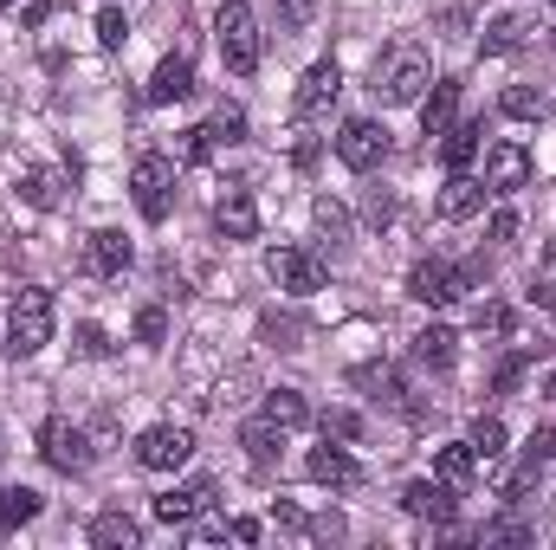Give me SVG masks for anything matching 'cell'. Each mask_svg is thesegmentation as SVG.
<instances>
[{
	"label": "cell",
	"instance_id": "obj_1",
	"mask_svg": "<svg viewBox=\"0 0 556 550\" xmlns=\"http://www.w3.org/2000/svg\"><path fill=\"white\" fill-rule=\"evenodd\" d=\"M46 343H52V291L20 285L13 304H7V324H0V350L7 357H39Z\"/></svg>",
	"mask_w": 556,
	"mask_h": 550
},
{
	"label": "cell",
	"instance_id": "obj_2",
	"mask_svg": "<svg viewBox=\"0 0 556 550\" xmlns=\"http://www.w3.org/2000/svg\"><path fill=\"white\" fill-rule=\"evenodd\" d=\"M427 85H433V65H427L420 46H389V52L376 59V78H369L376 104H420Z\"/></svg>",
	"mask_w": 556,
	"mask_h": 550
},
{
	"label": "cell",
	"instance_id": "obj_3",
	"mask_svg": "<svg viewBox=\"0 0 556 550\" xmlns=\"http://www.w3.org/2000/svg\"><path fill=\"white\" fill-rule=\"evenodd\" d=\"M214 46H220V59H227V72L233 78H253L260 72V13L247 7V0H227L220 13H214Z\"/></svg>",
	"mask_w": 556,
	"mask_h": 550
},
{
	"label": "cell",
	"instance_id": "obj_4",
	"mask_svg": "<svg viewBox=\"0 0 556 550\" xmlns=\"http://www.w3.org/2000/svg\"><path fill=\"white\" fill-rule=\"evenodd\" d=\"M130 201H137L142 221H168V208H175V162H168V155H137V168H130Z\"/></svg>",
	"mask_w": 556,
	"mask_h": 550
},
{
	"label": "cell",
	"instance_id": "obj_5",
	"mask_svg": "<svg viewBox=\"0 0 556 550\" xmlns=\"http://www.w3.org/2000/svg\"><path fill=\"white\" fill-rule=\"evenodd\" d=\"M551 460H556V427H531V440H525V460L511 466V479L498 486V499H505V505H525V499L538 492V479L551 473Z\"/></svg>",
	"mask_w": 556,
	"mask_h": 550
},
{
	"label": "cell",
	"instance_id": "obj_6",
	"mask_svg": "<svg viewBox=\"0 0 556 550\" xmlns=\"http://www.w3.org/2000/svg\"><path fill=\"white\" fill-rule=\"evenodd\" d=\"M188 453H194V434H188V427H175V421L142 427V434H137V466H142V473H175V466H188Z\"/></svg>",
	"mask_w": 556,
	"mask_h": 550
},
{
	"label": "cell",
	"instance_id": "obj_7",
	"mask_svg": "<svg viewBox=\"0 0 556 550\" xmlns=\"http://www.w3.org/2000/svg\"><path fill=\"white\" fill-rule=\"evenodd\" d=\"M266 278H273L278 291H298V298H304V291L324 285V260H317L311 247H273V253H266Z\"/></svg>",
	"mask_w": 556,
	"mask_h": 550
},
{
	"label": "cell",
	"instance_id": "obj_8",
	"mask_svg": "<svg viewBox=\"0 0 556 550\" xmlns=\"http://www.w3.org/2000/svg\"><path fill=\"white\" fill-rule=\"evenodd\" d=\"M337 91H343V65L337 59H317L304 78H298V98H291V111H298V124H311V117H324L330 104H337Z\"/></svg>",
	"mask_w": 556,
	"mask_h": 550
},
{
	"label": "cell",
	"instance_id": "obj_9",
	"mask_svg": "<svg viewBox=\"0 0 556 550\" xmlns=\"http://www.w3.org/2000/svg\"><path fill=\"white\" fill-rule=\"evenodd\" d=\"M382 155H389V130H382V124H369V117L343 124V137H337V162H343V168L369 175V168H376Z\"/></svg>",
	"mask_w": 556,
	"mask_h": 550
},
{
	"label": "cell",
	"instance_id": "obj_10",
	"mask_svg": "<svg viewBox=\"0 0 556 550\" xmlns=\"http://www.w3.org/2000/svg\"><path fill=\"white\" fill-rule=\"evenodd\" d=\"M408 298L440 311V304L466 298V273H459V266H446V260H420L415 273H408Z\"/></svg>",
	"mask_w": 556,
	"mask_h": 550
},
{
	"label": "cell",
	"instance_id": "obj_11",
	"mask_svg": "<svg viewBox=\"0 0 556 550\" xmlns=\"http://www.w3.org/2000/svg\"><path fill=\"white\" fill-rule=\"evenodd\" d=\"M39 453H46V466H59V473H85V466H91V440H85L72 421H46V427H39Z\"/></svg>",
	"mask_w": 556,
	"mask_h": 550
},
{
	"label": "cell",
	"instance_id": "obj_12",
	"mask_svg": "<svg viewBox=\"0 0 556 550\" xmlns=\"http://www.w3.org/2000/svg\"><path fill=\"white\" fill-rule=\"evenodd\" d=\"M538 33H544V26H538V13H498V20H485L479 52H485V59H505V52H525Z\"/></svg>",
	"mask_w": 556,
	"mask_h": 550
},
{
	"label": "cell",
	"instance_id": "obj_13",
	"mask_svg": "<svg viewBox=\"0 0 556 550\" xmlns=\"http://www.w3.org/2000/svg\"><path fill=\"white\" fill-rule=\"evenodd\" d=\"M402 505H408L415 518L453 525V518H459V486H453V479H415V486L402 492Z\"/></svg>",
	"mask_w": 556,
	"mask_h": 550
},
{
	"label": "cell",
	"instance_id": "obj_14",
	"mask_svg": "<svg viewBox=\"0 0 556 550\" xmlns=\"http://www.w3.org/2000/svg\"><path fill=\"white\" fill-rule=\"evenodd\" d=\"M531 182V149L525 142H492V155H485V188L492 195H511V188H525Z\"/></svg>",
	"mask_w": 556,
	"mask_h": 550
},
{
	"label": "cell",
	"instance_id": "obj_15",
	"mask_svg": "<svg viewBox=\"0 0 556 550\" xmlns=\"http://www.w3.org/2000/svg\"><path fill=\"white\" fill-rule=\"evenodd\" d=\"M142 98H149V104H181V98H194V59H188V52H168V59L155 65V78H149Z\"/></svg>",
	"mask_w": 556,
	"mask_h": 550
},
{
	"label": "cell",
	"instance_id": "obj_16",
	"mask_svg": "<svg viewBox=\"0 0 556 550\" xmlns=\"http://www.w3.org/2000/svg\"><path fill=\"white\" fill-rule=\"evenodd\" d=\"M207 505H214V479H188V486H175V492L155 499V518L162 525H194Z\"/></svg>",
	"mask_w": 556,
	"mask_h": 550
},
{
	"label": "cell",
	"instance_id": "obj_17",
	"mask_svg": "<svg viewBox=\"0 0 556 550\" xmlns=\"http://www.w3.org/2000/svg\"><path fill=\"white\" fill-rule=\"evenodd\" d=\"M130 260H137V247L117 234V227H98L91 240H85V266L98 278H117V273H130Z\"/></svg>",
	"mask_w": 556,
	"mask_h": 550
},
{
	"label": "cell",
	"instance_id": "obj_18",
	"mask_svg": "<svg viewBox=\"0 0 556 550\" xmlns=\"http://www.w3.org/2000/svg\"><path fill=\"white\" fill-rule=\"evenodd\" d=\"M304 473H311L317 486H330V492H350V486H363V466H356L343 447H311Z\"/></svg>",
	"mask_w": 556,
	"mask_h": 550
},
{
	"label": "cell",
	"instance_id": "obj_19",
	"mask_svg": "<svg viewBox=\"0 0 556 550\" xmlns=\"http://www.w3.org/2000/svg\"><path fill=\"white\" fill-rule=\"evenodd\" d=\"M479 149H485V124H479V117H466V124L453 117V130L440 137V162H446L453 175H466V168L479 162Z\"/></svg>",
	"mask_w": 556,
	"mask_h": 550
},
{
	"label": "cell",
	"instance_id": "obj_20",
	"mask_svg": "<svg viewBox=\"0 0 556 550\" xmlns=\"http://www.w3.org/2000/svg\"><path fill=\"white\" fill-rule=\"evenodd\" d=\"M453 111H459V78H433V91H420V130L427 137H446L453 130Z\"/></svg>",
	"mask_w": 556,
	"mask_h": 550
},
{
	"label": "cell",
	"instance_id": "obj_21",
	"mask_svg": "<svg viewBox=\"0 0 556 550\" xmlns=\"http://www.w3.org/2000/svg\"><path fill=\"white\" fill-rule=\"evenodd\" d=\"M214 227H220L227 240H253V234H260V208H253V195H247V188H233V195L214 208Z\"/></svg>",
	"mask_w": 556,
	"mask_h": 550
},
{
	"label": "cell",
	"instance_id": "obj_22",
	"mask_svg": "<svg viewBox=\"0 0 556 550\" xmlns=\"http://www.w3.org/2000/svg\"><path fill=\"white\" fill-rule=\"evenodd\" d=\"M485 182H472V175H453L446 182V195H440V221H472L479 208H485Z\"/></svg>",
	"mask_w": 556,
	"mask_h": 550
},
{
	"label": "cell",
	"instance_id": "obj_23",
	"mask_svg": "<svg viewBox=\"0 0 556 550\" xmlns=\"http://www.w3.org/2000/svg\"><path fill=\"white\" fill-rule=\"evenodd\" d=\"M142 538V525L130 518V512H98L91 518V545H104V550H130Z\"/></svg>",
	"mask_w": 556,
	"mask_h": 550
},
{
	"label": "cell",
	"instance_id": "obj_24",
	"mask_svg": "<svg viewBox=\"0 0 556 550\" xmlns=\"http://www.w3.org/2000/svg\"><path fill=\"white\" fill-rule=\"evenodd\" d=\"M46 512V499L33 492V486H7L0 492V532H20V525H33Z\"/></svg>",
	"mask_w": 556,
	"mask_h": 550
},
{
	"label": "cell",
	"instance_id": "obj_25",
	"mask_svg": "<svg viewBox=\"0 0 556 550\" xmlns=\"http://www.w3.org/2000/svg\"><path fill=\"white\" fill-rule=\"evenodd\" d=\"M415 357L427 363V370H453V357H459V337L446 330V324H427L415 337Z\"/></svg>",
	"mask_w": 556,
	"mask_h": 550
},
{
	"label": "cell",
	"instance_id": "obj_26",
	"mask_svg": "<svg viewBox=\"0 0 556 550\" xmlns=\"http://www.w3.org/2000/svg\"><path fill=\"white\" fill-rule=\"evenodd\" d=\"M260 414H266L273 427H285V434H291V427H304V421H311V402H304L298 389H273V396L260 402Z\"/></svg>",
	"mask_w": 556,
	"mask_h": 550
},
{
	"label": "cell",
	"instance_id": "obj_27",
	"mask_svg": "<svg viewBox=\"0 0 556 550\" xmlns=\"http://www.w3.org/2000/svg\"><path fill=\"white\" fill-rule=\"evenodd\" d=\"M240 447H247V460H253V466H273L278 447H285V427H273V421L260 414V421H253V427L240 434Z\"/></svg>",
	"mask_w": 556,
	"mask_h": 550
},
{
	"label": "cell",
	"instance_id": "obj_28",
	"mask_svg": "<svg viewBox=\"0 0 556 550\" xmlns=\"http://www.w3.org/2000/svg\"><path fill=\"white\" fill-rule=\"evenodd\" d=\"M498 111H505V117H518V124H544V111H551V98H544L538 85H511V91L498 98Z\"/></svg>",
	"mask_w": 556,
	"mask_h": 550
},
{
	"label": "cell",
	"instance_id": "obj_29",
	"mask_svg": "<svg viewBox=\"0 0 556 550\" xmlns=\"http://www.w3.org/2000/svg\"><path fill=\"white\" fill-rule=\"evenodd\" d=\"M350 383H356V389H369V396H376V402H389V409H408V389H402V376H395V370H376V363H369V370H356Z\"/></svg>",
	"mask_w": 556,
	"mask_h": 550
},
{
	"label": "cell",
	"instance_id": "obj_30",
	"mask_svg": "<svg viewBox=\"0 0 556 550\" xmlns=\"http://www.w3.org/2000/svg\"><path fill=\"white\" fill-rule=\"evenodd\" d=\"M472 466H479L472 440H453V447H440V460H433V473H440V479H453V486H466V479H472Z\"/></svg>",
	"mask_w": 556,
	"mask_h": 550
},
{
	"label": "cell",
	"instance_id": "obj_31",
	"mask_svg": "<svg viewBox=\"0 0 556 550\" xmlns=\"http://www.w3.org/2000/svg\"><path fill=\"white\" fill-rule=\"evenodd\" d=\"M466 440H472V453H479V460H498V453H505V421H498V414H479Z\"/></svg>",
	"mask_w": 556,
	"mask_h": 550
},
{
	"label": "cell",
	"instance_id": "obj_32",
	"mask_svg": "<svg viewBox=\"0 0 556 550\" xmlns=\"http://www.w3.org/2000/svg\"><path fill=\"white\" fill-rule=\"evenodd\" d=\"M317 427H324V440H363V414L356 409H324Z\"/></svg>",
	"mask_w": 556,
	"mask_h": 550
},
{
	"label": "cell",
	"instance_id": "obj_33",
	"mask_svg": "<svg viewBox=\"0 0 556 550\" xmlns=\"http://www.w3.org/2000/svg\"><path fill=\"white\" fill-rule=\"evenodd\" d=\"M20 195H26L33 208H59V175H46V168H26V175H20Z\"/></svg>",
	"mask_w": 556,
	"mask_h": 550
},
{
	"label": "cell",
	"instance_id": "obj_34",
	"mask_svg": "<svg viewBox=\"0 0 556 550\" xmlns=\"http://www.w3.org/2000/svg\"><path fill=\"white\" fill-rule=\"evenodd\" d=\"M311 13H317L311 0H273V20H278V33H304V26H311Z\"/></svg>",
	"mask_w": 556,
	"mask_h": 550
},
{
	"label": "cell",
	"instance_id": "obj_35",
	"mask_svg": "<svg viewBox=\"0 0 556 550\" xmlns=\"http://www.w3.org/2000/svg\"><path fill=\"white\" fill-rule=\"evenodd\" d=\"M162 337H168V311H162V304H142V311H137V343L155 350Z\"/></svg>",
	"mask_w": 556,
	"mask_h": 550
},
{
	"label": "cell",
	"instance_id": "obj_36",
	"mask_svg": "<svg viewBox=\"0 0 556 550\" xmlns=\"http://www.w3.org/2000/svg\"><path fill=\"white\" fill-rule=\"evenodd\" d=\"M124 39H130V26H124V13H117V7H104V13H98V46H104V52H117Z\"/></svg>",
	"mask_w": 556,
	"mask_h": 550
},
{
	"label": "cell",
	"instance_id": "obj_37",
	"mask_svg": "<svg viewBox=\"0 0 556 550\" xmlns=\"http://www.w3.org/2000/svg\"><path fill=\"white\" fill-rule=\"evenodd\" d=\"M317 227H324L330 240H350V214H343V201L324 195V201H317Z\"/></svg>",
	"mask_w": 556,
	"mask_h": 550
},
{
	"label": "cell",
	"instance_id": "obj_38",
	"mask_svg": "<svg viewBox=\"0 0 556 550\" xmlns=\"http://www.w3.org/2000/svg\"><path fill=\"white\" fill-rule=\"evenodd\" d=\"M363 221H369V227H376V234H382V227H389V221H395V195H389V188H376V195H369V201H363Z\"/></svg>",
	"mask_w": 556,
	"mask_h": 550
},
{
	"label": "cell",
	"instance_id": "obj_39",
	"mask_svg": "<svg viewBox=\"0 0 556 550\" xmlns=\"http://www.w3.org/2000/svg\"><path fill=\"white\" fill-rule=\"evenodd\" d=\"M472 324H479V337H505L511 330V304H479Z\"/></svg>",
	"mask_w": 556,
	"mask_h": 550
},
{
	"label": "cell",
	"instance_id": "obj_40",
	"mask_svg": "<svg viewBox=\"0 0 556 550\" xmlns=\"http://www.w3.org/2000/svg\"><path fill=\"white\" fill-rule=\"evenodd\" d=\"M525 538H531L525 518H498V525H485V545H525Z\"/></svg>",
	"mask_w": 556,
	"mask_h": 550
},
{
	"label": "cell",
	"instance_id": "obj_41",
	"mask_svg": "<svg viewBox=\"0 0 556 550\" xmlns=\"http://www.w3.org/2000/svg\"><path fill=\"white\" fill-rule=\"evenodd\" d=\"M207 130H214V142H240V137H247V117H240V111H220Z\"/></svg>",
	"mask_w": 556,
	"mask_h": 550
},
{
	"label": "cell",
	"instance_id": "obj_42",
	"mask_svg": "<svg viewBox=\"0 0 556 550\" xmlns=\"http://www.w3.org/2000/svg\"><path fill=\"white\" fill-rule=\"evenodd\" d=\"M518 383H525V357H505V363H498V376H492V389H498V396H511Z\"/></svg>",
	"mask_w": 556,
	"mask_h": 550
},
{
	"label": "cell",
	"instance_id": "obj_43",
	"mask_svg": "<svg viewBox=\"0 0 556 550\" xmlns=\"http://www.w3.org/2000/svg\"><path fill=\"white\" fill-rule=\"evenodd\" d=\"M78 350H85V357H111V337H104L98 324H78Z\"/></svg>",
	"mask_w": 556,
	"mask_h": 550
},
{
	"label": "cell",
	"instance_id": "obj_44",
	"mask_svg": "<svg viewBox=\"0 0 556 550\" xmlns=\"http://www.w3.org/2000/svg\"><path fill=\"white\" fill-rule=\"evenodd\" d=\"M181 155H188V162H207V155H214V130H188Z\"/></svg>",
	"mask_w": 556,
	"mask_h": 550
},
{
	"label": "cell",
	"instance_id": "obj_45",
	"mask_svg": "<svg viewBox=\"0 0 556 550\" xmlns=\"http://www.w3.org/2000/svg\"><path fill=\"white\" fill-rule=\"evenodd\" d=\"M485 234H492V240H498V247H505V240H511V234H518V214H511V208H498V214H492V227H485Z\"/></svg>",
	"mask_w": 556,
	"mask_h": 550
},
{
	"label": "cell",
	"instance_id": "obj_46",
	"mask_svg": "<svg viewBox=\"0 0 556 550\" xmlns=\"http://www.w3.org/2000/svg\"><path fill=\"white\" fill-rule=\"evenodd\" d=\"M227 538H233V545H260V518H233Z\"/></svg>",
	"mask_w": 556,
	"mask_h": 550
},
{
	"label": "cell",
	"instance_id": "obj_47",
	"mask_svg": "<svg viewBox=\"0 0 556 550\" xmlns=\"http://www.w3.org/2000/svg\"><path fill=\"white\" fill-rule=\"evenodd\" d=\"M544 396H551V402H556V370H551V376H544Z\"/></svg>",
	"mask_w": 556,
	"mask_h": 550
},
{
	"label": "cell",
	"instance_id": "obj_48",
	"mask_svg": "<svg viewBox=\"0 0 556 550\" xmlns=\"http://www.w3.org/2000/svg\"><path fill=\"white\" fill-rule=\"evenodd\" d=\"M0 460H7V440H0Z\"/></svg>",
	"mask_w": 556,
	"mask_h": 550
},
{
	"label": "cell",
	"instance_id": "obj_49",
	"mask_svg": "<svg viewBox=\"0 0 556 550\" xmlns=\"http://www.w3.org/2000/svg\"><path fill=\"white\" fill-rule=\"evenodd\" d=\"M0 7H7V0H0Z\"/></svg>",
	"mask_w": 556,
	"mask_h": 550
},
{
	"label": "cell",
	"instance_id": "obj_50",
	"mask_svg": "<svg viewBox=\"0 0 556 550\" xmlns=\"http://www.w3.org/2000/svg\"><path fill=\"white\" fill-rule=\"evenodd\" d=\"M551 7H556V0H551Z\"/></svg>",
	"mask_w": 556,
	"mask_h": 550
}]
</instances>
